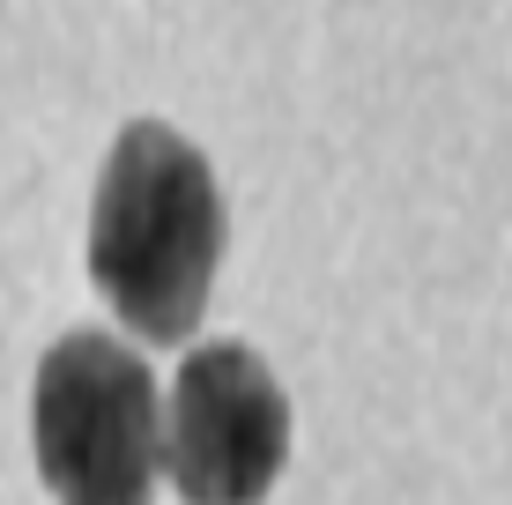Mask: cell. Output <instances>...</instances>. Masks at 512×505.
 I'll list each match as a JSON object with an SVG mask.
<instances>
[{
	"label": "cell",
	"instance_id": "obj_1",
	"mask_svg": "<svg viewBox=\"0 0 512 505\" xmlns=\"http://www.w3.org/2000/svg\"><path fill=\"white\" fill-rule=\"evenodd\" d=\"M223 194L208 156L164 119L119 127L90 208V283L141 342H186L216 290Z\"/></svg>",
	"mask_w": 512,
	"mask_h": 505
},
{
	"label": "cell",
	"instance_id": "obj_3",
	"mask_svg": "<svg viewBox=\"0 0 512 505\" xmlns=\"http://www.w3.org/2000/svg\"><path fill=\"white\" fill-rule=\"evenodd\" d=\"M290 461V402L245 342H201L171 379L164 468L186 505H260Z\"/></svg>",
	"mask_w": 512,
	"mask_h": 505
},
{
	"label": "cell",
	"instance_id": "obj_2",
	"mask_svg": "<svg viewBox=\"0 0 512 505\" xmlns=\"http://www.w3.org/2000/svg\"><path fill=\"white\" fill-rule=\"evenodd\" d=\"M30 439L52 505H149L164 468L156 379L127 342L67 335L38 364Z\"/></svg>",
	"mask_w": 512,
	"mask_h": 505
}]
</instances>
